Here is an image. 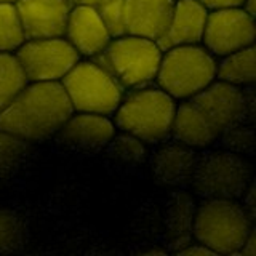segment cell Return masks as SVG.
I'll return each instance as SVG.
<instances>
[{"mask_svg":"<svg viewBox=\"0 0 256 256\" xmlns=\"http://www.w3.org/2000/svg\"><path fill=\"white\" fill-rule=\"evenodd\" d=\"M61 82H28L18 96L0 110V130L30 142L56 136L72 114Z\"/></svg>","mask_w":256,"mask_h":256,"instance_id":"cell-1","label":"cell"},{"mask_svg":"<svg viewBox=\"0 0 256 256\" xmlns=\"http://www.w3.org/2000/svg\"><path fill=\"white\" fill-rule=\"evenodd\" d=\"M176 101L157 84L125 90L112 114L116 128L130 133L146 144H158L172 134Z\"/></svg>","mask_w":256,"mask_h":256,"instance_id":"cell-2","label":"cell"},{"mask_svg":"<svg viewBox=\"0 0 256 256\" xmlns=\"http://www.w3.org/2000/svg\"><path fill=\"white\" fill-rule=\"evenodd\" d=\"M162 52L156 40L124 34L112 37L108 46L92 60L106 69L124 90H132L156 82Z\"/></svg>","mask_w":256,"mask_h":256,"instance_id":"cell-5","label":"cell"},{"mask_svg":"<svg viewBox=\"0 0 256 256\" xmlns=\"http://www.w3.org/2000/svg\"><path fill=\"white\" fill-rule=\"evenodd\" d=\"M124 5H125V0H100V2L94 5L96 12L100 13L110 37H118L125 34Z\"/></svg>","mask_w":256,"mask_h":256,"instance_id":"cell-26","label":"cell"},{"mask_svg":"<svg viewBox=\"0 0 256 256\" xmlns=\"http://www.w3.org/2000/svg\"><path fill=\"white\" fill-rule=\"evenodd\" d=\"M26 244V222L18 213L0 210V253L16 252Z\"/></svg>","mask_w":256,"mask_h":256,"instance_id":"cell-24","label":"cell"},{"mask_svg":"<svg viewBox=\"0 0 256 256\" xmlns=\"http://www.w3.org/2000/svg\"><path fill=\"white\" fill-rule=\"evenodd\" d=\"M28 77L14 53H0V110L28 85Z\"/></svg>","mask_w":256,"mask_h":256,"instance_id":"cell-21","label":"cell"},{"mask_svg":"<svg viewBox=\"0 0 256 256\" xmlns=\"http://www.w3.org/2000/svg\"><path fill=\"white\" fill-rule=\"evenodd\" d=\"M30 150V141L0 130V181L12 178L28 160Z\"/></svg>","mask_w":256,"mask_h":256,"instance_id":"cell-20","label":"cell"},{"mask_svg":"<svg viewBox=\"0 0 256 256\" xmlns=\"http://www.w3.org/2000/svg\"><path fill=\"white\" fill-rule=\"evenodd\" d=\"M220 133L238 122H245L242 88L214 78L194 98Z\"/></svg>","mask_w":256,"mask_h":256,"instance_id":"cell-13","label":"cell"},{"mask_svg":"<svg viewBox=\"0 0 256 256\" xmlns=\"http://www.w3.org/2000/svg\"><path fill=\"white\" fill-rule=\"evenodd\" d=\"M14 54L29 82H61L82 58L64 36L26 38Z\"/></svg>","mask_w":256,"mask_h":256,"instance_id":"cell-8","label":"cell"},{"mask_svg":"<svg viewBox=\"0 0 256 256\" xmlns=\"http://www.w3.org/2000/svg\"><path fill=\"white\" fill-rule=\"evenodd\" d=\"M196 200L189 192L176 189L168 198L165 236L166 245L173 253H178L182 246L192 242V226H194Z\"/></svg>","mask_w":256,"mask_h":256,"instance_id":"cell-18","label":"cell"},{"mask_svg":"<svg viewBox=\"0 0 256 256\" xmlns=\"http://www.w3.org/2000/svg\"><path fill=\"white\" fill-rule=\"evenodd\" d=\"M218 136L220 132L194 100H182L176 104L170 138L194 149H205L218 141Z\"/></svg>","mask_w":256,"mask_h":256,"instance_id":"cell-17","label":"cell"},{"mask_svg":"<svg viewBox=\"0 0 256 256\" xmlns=\"http://www.w3.org/2000/svg\"><path fill=\"white\" fill-rule=\"evenodd\" d=\"M242 8L246 13H250L252 16H254L256 14V0H244Z\"/></svg>","mask_w":256,"mask_h":256,"instance_id":"cell-31","label":"cell"},{"mask_svg":"<svg viewBox=\"0 0 256 256\" xmlns=\"http://www.w3.org/2000/svg\"><path fill=\"white\" fill-rule=\"evenodd\" d=\"M64 37L84 58H94L112 38L93 5H72Z\"/></svg>","mask_w":256,"mask_h":256,"instance_id":"cell-14","label":"cell"},{"mask_svg":"<svg viewBox=\"0 0 256 256\" xmlns=\"http://www.w3.org/2000/svg\"><path fill=\"white\" fill-rule=\"evenodd\" d=\"M256 254V234L254 229L250 232V236L246 237V240L244 242L242 248H240L238 256H254Z\"/></svg>","mask_w":256,"mask_h":256,"instance_id":"cell-30","label":"cell"},{"mask_svg":"<svg viewBox=\"0 0 256 256\" xmlns=\"http://www.w3.org/2000/svg\"><path fill=\"white\" fill-rule=\"evenodd\" d=\"M254 221L238 200L204 198L196 208L192 237L208 246L214 254L238 256Z\"/></svg>","mask_w":256,"mask_h":256,"instance_id":"cell-3","label":"cell"},{"mask_svg":"<svg viewBox=\"0 0 256 256\" xmlns=\"http://www.w3.org/2000/svg\"><path fill=\"white\" fill-rule=\"evenodd\" d=\"M176 254H182V256H214V253L210 250L208 246H205L200 242H190L186 246H182L181 250Z\"/></svg>","mask_w":256,"mask_h":256,"instance_id":"cell-28","label":"cell"},{"mask_svg":"<svg viewBox=\"0 0 256 256\" xmlns=\"http://www.w3.org/2000/svg\"><path fill=\"white\" fill-rule=\"evenodd\" d=\"M26 40L14 4H0V53H14Z\"/></svg>","mask_w":256,"mask_h":256,"instance_id":"cell-22","label":"cell"},{"mask_svg":"<svg viewBox=\"0 0 256 256\" xmlns=\"http://www.w3.org/2000/svg\"><path fill=\"white\" fill-rule=\"evenodd\" d=\"M208 10L198 0H174L165 32L157 40L162 50L202 42Z\"/></svg>","mask_w":256,"mask_h":256,"instance_id":"cell-15","label":"cell"},{"mask_svg":"<svg viewBox=\"0 0 256 256\" xmlns=\"http://www.w3.org/2000/svg\"><path fill=\"white\" fill-rule=\"evenodd\" d=\"M61 85L66 92L72 110L110 116L118 108L125 90L109 72L92 58L78 60Z\"/></svg>","mask_w":256,"mask_h":256,"instance_id":"cell-7","label":"cell"},{"mask_svg":"<svg viewBox=\"0 0 256 256\" xmlns=\"http://www.w3.org/2000/svg\"><path fill=\"white\" fill-rule=\"evenodd\" d=\"M253 181L248 157L226 149L198 154L190 186L202 198L238 200Z\"/></svg>","mask_w":256,"mask_h":256,"instance_id":"cell-6","label":"cell"},{"mask_svg":"<svg viewBox=\"0 0 256 256\" xmlns=\"http://www.w3.org/2000/svg\"><path fill=\"white\" fill-rule=\"evenodd\" d=\"M174 0H125V34L157 40L165 32Z\"/></svg>","mask_w":256,"mask_h":256,"instance_id":"cell-16","label":"cell"},{"mask_svg":"<svg viewBox=\"0 0 256 256\" xmlns=\"http://www.w3.org/2000/svg\"><path fill=\"white\" fill-rule=\"evenodd\" d=\"M254 16L242 6L212 10L206 14L202 44L216 58L254 45Z\"/></svg>","mask_w":256,"mask_h":256,"instance_id":"cell-9","label":"cell"},{"mask_svg":"<svg viewBox=\"0 0 256 256\" xmlns=\"http://www.w3.org/2000/svg\"><path fill=\"white\" fill-rule=\"evenodd\" d=\"M158 144L160 146L150 157V172L156 182L172 189H184L190 186L198 158L197 149L173 138Z\"/></svg>","mask_w":256,"mask_h":256,"instance_id":"cell-10","label":"cell"},{"mask_svg":"<svg viewBox=\"0 0 256 256\" xmlns=\"http://www.w3.org/2000/svg\"><path fill=\"white\" fill-rule=\"evenodd\" d=\"M208 12L212 10H221V8H234L242 6L244 0H198Z\"/></svg>","mask_w":256,"mask_h":256,"instance_id":"cell-29","label":"cell"},{"mask_svg":"<svg viewBox=\"0 0 256 256\" xmlns=\"http://www.w3.org/2000/svg\"><path fill=\"white\" fill-rule=\"evenodd\" d=\"M100 0H70V4L72 5H96Z\"/></svg>","mask_w":256,"mask_h":256,"instance_id":"cell-32","label":"cell"},{"mask_svg":"<svg viewBox=\"0 0 256 256\" xmlns=\"http://www.w3.org/2000/svg\"><path fill=\"white\" fill-rule=\"evenodd\" d=\"M110 157H114L125 164H140L146 160V142H142L136 136L117 130L112 136L108 146L104 148Z\"/></svg>","mask_w":256,"mask_h":256,"instance_id":"cell-23","label":"cell"},{"mask_svg":"<svg viewBox=\"0 0 256 256\" xmlns=\"http://www.w3.org/2000/svg\"><path fill=\"white\" fill-rule=\"evenodd\" d=\"M14 5L26 38L64 36L70 0H18Z\"/></svg>","mask_w":256,"mask_h":256,"instance_id":"cell-11","label":"cell"},{"mask_svg":"<svg viewBox=\"0 0 256 256\" xmlns=\"http://www.w3.org/2000/svg\"><path fill=\"white\" fill-rule=\"evenodd\" d=\"M18 0H0V4H16Z\"/></svg>","mask_w":256,"mask_h":256,"instance_id":"cell-33","label":"cell"},{"mask_svg":"<svg viewBox=\"0 0 256 256\" xmlns=\"http://www.w3.org/2000/svg\"><path fill=\"white\" fill-rule=\"evenodd\" d=\"M254 180L250 182V186L246 188V190L244 192V196L238 198L240 205L244 206V210L246 212V214L254 221V214H256V197H254Z\"/></svg>","mask_w":256,"mask_h":256,"instance_id":"cell-27","label":"cell"},{"mask_svg":"<svg viewBox=\"0 0 256 256\" xmlns=\"http://www.w3.org/2000/svg\"><path fill=\"white\" fill-rule=\"evenodd\" d=\"M116 132L117 128L110 116L74 110L56 133V138L72 149L102 150Z\"/></svg>","mask_w":256,"mask_h":256,"instance_id":"cell-12","label":"cell"},{"mask_svg":"<svg viewBox=\"0 0 256 256\" xmlns=\"http://www.w3.org/2000/svg\"><path fill=\"white\" fill-rule=\"evenodd\" d=\"M218 141L221 142L222 149L236 152L240 156H253L254 146H256V136L253 130V124L248 122H238L226 128L220 133Z\"/></svg>","mask_w":256,"mask_h":256,"instance_id":"cell-25","label":"cell"},{"mask_svg":"<svg viewBox=\"0 0 256 256\" xmlns=\"http://www.w3.org/2000/svg\"><path fill=\"white\" fill-rule=\"evenodd\" d=\"M216 78L236 86L254 85L256 82V50L254 45L224 54L216 62Z\"/></svg>","mask_w":256,"mask_h":256,"instance_id":"cell-19","label":"cell"},{"mask_svg":"<svg viewBox=\"0 0 256 256\" xmlns=\"http://www.w3.org/2000/svg\"><path fill=\"white\" fill-rule=\"evenodd\" d=\"M216 56L202 44L172 46L162 52L156 82L176 101L189 100L216 78Z\"/></svg>","mask_w":256,"mask_h":256,"instance_id":"cell-4","label":"cell"}]
</instances>
